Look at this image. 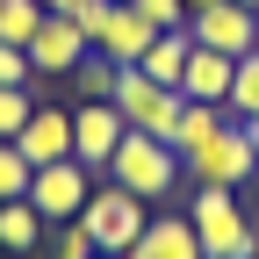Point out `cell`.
Segmentation results:
<instances>
[{
  "label": "cell",
  "instance_id": "cell-1",
  "mask_svg": "<svg viewBox=\"0 0 259 259\" xmlns=\"http://www.w3.org/2000/svg\"><path fill=\"white\" fill-rule=\"evenodd\" d=\"M187 223H194V245H202V259H259V223L245 216L238 187H194Z\"/></svg>",
  "mask_w": 259,
  "mask_h": 259
},
{
  "label": "cell",
  "instance_id": "cell-2",
  "mask_svg": "<svg viewBox=\"0 0 259 259\" xmlns=\"http://www.w3.org/2000/svg\"><path fill=\"white\" fill-rule=\"evenodd\" d=\"M180 151L166 144V137H144V130H122V144H115V158H108V180L115 187H130L137 202H166V194L180 187Z\"/></svg>",
  "mask_w": 259,
  "mask_h": 259
},
{
  "label": "cell",
  "instance_id": "cell-3",
  "mask_svg": "<svg viewBox=\"0 0 259 259\" xmlns=\"http://www.w3.org/2000/svg\"><path fill=\"white\" fill-rule=\"evenodd\" d=\"M79 223L94 231L101 259H115V252H130V245L144 238V223H151V202H137V194H130V187H115V180H94V194H87Z\"/></svg>",
  "mask_w": 259,
  "mask_h": 259
},
{
  "label": "cell",
  "instance_id": "cell-4",
  "mask_svg": "<svg viewBox=\"0 0 259 259\" xmlns=\"http://www.w3.org/2000/svg\"><path fill=\"white\" fill-rule=\"evenodd\" d=\"M72 22L87 29V44L101 51L108 65H137V58L151 51V36H158V29H151L137 8H130V0H87Z\"/></svg>",
  "mask_w": 259,
  "mask_h": 259
},
{
  "label": "cell",
  "instance_id": "cell-5",
  "mask_svg": "<svg viewBox=\"0 0 259 259\" xmlns=\"http://www.w3.org/2000/svg\"><path fill=\"white\" fill-rule=\"evenodd\" d=\"M108 101H115L122 130H144V137H173V122H180V101H187V94H180V87H158V79H144L137 65H122Z\"/></svg>",
  "mask_w": 259,
  "mask_h": 259
},
{
  "label": "cell",
  "instance_id": "cell-6",
  "mask_svg": "<svg viewBox=\"0 0 259 259\" xmlns=\"http://www.w3.org/2000/svg\"><path fill=\"white\" fill-rule=\"evenodd\" d=\"M180 166H187L194 187H245V180L259 173V151H252V137H245V122H223L202 151L180 158Z\"/></svg>",
  "mask_w": 259,
  "mask_h": 259
},
{
  "label": "cell",
  "instance_id": "cell-7",
  "mask_svg": "<svg viewBox=\"0 0 259 259\" xmlns=\"http://www.w3.org/2000/svg\"><path fill=\"white\" fill-rule=\"evenodd\" d=\"M187 36L202 51H223V58H245L259 51V8H238V0H209V8L187 15Z\"/></svg>",
  "mask_w": 259,
  "mask_h": 259
},
{
  "label": "cell",
  "instance_id": "cell-8",
  "mask_svg": "<svg viewBox=\"0 0 259 259\" xmlns=\"http://www.w3.org/2000/svg\"><path fill=\"white\" fill-rule=\"evenodd\" d=\"M87 194H94V166H79V158H58V166L29 173V202H36L44 223H72L87 209Z\"/></svg>",
  "mask_w": 259,
  "mask_h": 259
},
{
  "label": "cell",
  "instance_id": "cell-9",
  "mask_svg": "<svg viewBox=\"0 0 259 259\" xmlns=\"http://www.w3.org/2000/svg\"><path fill=\"white\" fill-rule=\"evenodd\" d=\"M87 51H94V44H87V29H79L72 15H44L36 44H29V72H36V79H65Z\"/></svg>",
  "mask_w": 259,
  "mask_h": 259
},
{
  "label": "cell",
  "instance_id": "cell-10",
  "mask_svg": "<svg viewBox=\"0 0 259 259\" xmlns=\"http://www.w3.org/2000/svg\"><path fill=\"white\" fill-rule=\"evenodd\" d=\"M115 144H122L115 101H79V108H72V158H79V166H94V173H108Z\"/></svg>",
  "mask_w": 259,
  "mask_h": 259
},
{
  "label": "cell",
  "instance_id": "cell-11",
  "mask_svg": "<svg viewBox=\"0 0 259 259\" xmlns=\"http://www.w3.org/2000/svg\"><path fill=\"white\" fill-rule=\"evenodd\" d=\"M15 151L29 158V166H58V158H72V108L36 101V115H29L22 137H15Z\"/></svg>",
  "mask_w": 259,
  "mask_h": 259
},
{
  "label": "cell",
  "instance_id": "cell-12",
  "mask_svg": "<svg viewBox=\"0 0 259 259\" xmlns=\"http://www.w3.org/2000/svg\"><path fill=\"white\" fill-rule=\"evenodd\" d=\"M231 72H238V58H223V51H202V44H194V51H187V72H180V94H187V101H216V108H223Z\"/></svg>",
  "mask_w": 259,
  "mask_h": 259
},
{
  "label": "cell",
  "instance_id": "cell-13",
  "mask_svg": "<svg viewBox=\"0 0 259 259\" xmlns=\"http://www.w3.org/2000/svg\"><path fill=\"white\" fill-rule=\"evenodd\" d=\"M137 259H202V245H194V223L187 216H151L144 238L130 245Z\"/></svg>",
  "mask_w": 259,
  "mask_h": 259
},
{
  "label": "cell",
  "instance_id": "cell-14",
  "mask_svg": "<svg viewBox=\"0 0 259 259\" xmlns=\"http://www.w3.org/2000/svg\"><path fill=\"white\" fill-rule=\"evenodd\" d=\"M187 51H194V36H187V29H158V36H151V51L137 58V72H144V79H158V87H180Z\"/></svg>",
  "mask_w": 259,
  "mask_h": 259
},
{
  "label": "cell",
  "instance_id": "cell-15",
  "mask_svg": "<svg viewBox=\"0 0 259 259\" xmlns=\"http://www.w3.org/2000/svg\"><path fill=\"white\" fill-rule=\"evenodd\" d=\"M0 252H15V259H29V252H44V216H36V202H0Z\"/></svg>",
  "mask_w": 259,
  "mask_h": 259
},
{
  "label": "cell",
  "instance_id": "cell-16",
  "mask_svg": "<svg viewBox=\"0 0 259 259\" xmlns=\"http://www.w3.org/2000/svg\"><path fill=\"white\" fill-rule=\"evenodd\" d=\"M223 122H231V115H223L216 101H180V122H173V137H166V144H173V151L187 158V151H202V144L216 137Z\"/></svg>",
  "mask_w": 259,
  "mask_h": 259
},
{
  "label": "cell",
  "instance_id": "cell-17",
  "mask_svg": "<svg viewBox=\"0 0 259 259\" xmlns=\"http://www.w3.org/2000/svg\"><path fill=\"white\" fill-rule=\"evenodd\" d=\"M223 115H231V122H252V115H259V51H245V58H238L231 94H223Z\"/></svg>",
  "mask_w": 259,
  "mask_h": 259
},
{
  "label": "cell",
  "instance_id": "cell-18",
  "mask_svg": "<svg viewBox=\"0 0 259 259\" xmlns=\"http://www.w3.org/2000/svg\"><path fill=\"white\" fill-rule=\"evenodd\" d=\"M115 72H122V65H108L101 51H87L72 72H65V87H79V101H108V94H115Z\"/></svg>",
  "mask_w": 259,
  "mask_h": 259
},
{
  "label": "cell",
  "instance_id": "cell-19",
  "mask_svg": "<svg viewBox=\"0 0 259 259\" xmlns=\"http://www.w3.org/2000/svg\"><path fill=\"white\" fill-rule=\"evenodd\" d=\"M36 29H44V0H0V44H36Z\"/></svg>",
  "mask_w": 259,
  "mask_h": 259
},
{
  "label": "cell",
  "instance_id": "cell-20",
  "mask_svg": "<svg viewBox=\"0 0 259 259\" xmlns=\"http://www.w3.org/2000/svg\"><path fill=\"white\" fill-rule=\"evenodd\" d=\"M44 259H101V245H94V231L72 216V223H51V252Z\"/></svg>",
  "mask_w": 259,
  "mask_h": 259
},
{
  "label": "cell",
  "instance_id": "cell-21",
  "mask_svg": "<svg viewBox=\"0 0 259 259\" xmlns=\"http://www.w3.org/2000/svg\"><path fill=\"white\" fill-rule=\"evenodd\" d=\"M29 115H36V87H0V144H15Z\"/></svg>",
  "mask_w": 259,
  "mask_h": 259
},
{
  "label": "cell",
  "instance_id": "cell-22",
  "mask_svg": "<svg viewBox=\"0 0 259 259\" xmlns=\"http://www.w3.org/2000/svg\"><path fill=\"white\" fill-rule=\"evenodd\" d=\"M29 173H36V166H29L15 144H0V202H22V194H29Z\"/></svg>",
  "mask_w": 259,
  "mask_h": 259
},
{
  "label": "cell",
  "instance_id": "cell-23",
  "mask_svg": "<svg viewBox=\"0 0 259 259\" xmlns=\"http://www.w3.org/2000/svg\"><path fill=\"white\" fill-rule=\"evenodd\" d=\"M151 29H187V0H130Z\"/></svg>",
  "mask_w": 259,
  "mask_h": 259
},
{
  "label": "cell",
  "instance_id": "cell-24",
  "mask_svg": "<svg viewBox=\"0 0 259 259\" xmlns=\"http://www.w3.org/2000/svg\"><path fill=\"white\" fill-rule=\"evenodd\" d=\"M36 72H29V51L22 44H0V87H29Z\"/></svg>",
  "mask_w": 259,
  "mask_h": 259
},
{
  "label": "cell",
  "instance_id": "cell-25",
  "mask_svg": "<svg viewBox=\"0 0 259 259\" xmlns=\"http://www.w3.org/2000/svg\"><path fill=\"white\" fill-rule=\"evenodd\" d=\"M87 0H44V15H79Z\"/></svg>",
  "mask_w": 259,
  "mask_h": 259
},
{
  "label": "cell",
  "instance_id": "cell-26",
  "mask_svg": "<svg viewBox=\"0 0 259 259\" xmlns=\"http://www.w3.org/2000/svg\"><path fill=\"white\" fill-rule=\"evenodd\" d=\"M245 137H252V151H259V115H252V122H245Z\"/></svg>",
  "mask_w": 259,
  "mask_h": 259
},
{
  "label": "cell",
  "instance_id": "cell-27",
  "mask_svg": "<svg viewBox=\"0 0 259 259\" xmlns=\"http://www.w3.org/2000/svg\"><path fill=\"white\" fill-rule=\"evenodd\" d=\"M194 8H209V0H187V15H194Z\"/></svg>",
  "mask_w": 259,
  "mask_h": 259
},
{
  "label": "cell",
  "instance_id": "cell-28",
  "mask_svg": "<svg viewBox=\"0 0 259 259\" xmlns=\"http://www.w3.org/2000/svg\"><path fill=\"white\" fill-rule=\"evenodd\" d=\"M238 8H259V0H238Z\"/></svg>",
  "mask_w": 259,
  "mask_h": 259
},
{
  "label": "cell",
  "instance_id": "cell-29",
  "mask_svg": "<svg viewBox=\"0 0 259 259\" xmlns=\"http://www.w3.org/2000/svg\"><path fill=\"white\" fill-rule=\"evenodd\" d=\"M115 259H137V252H115Z\"/></svg>",
  "mask_w": 259,
  "mask_h": 259
}]
</instances>
